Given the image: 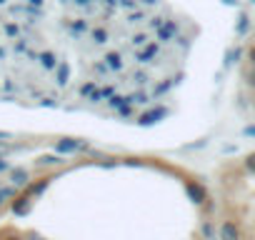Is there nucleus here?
Listing matches in <instances>:
<instances>
[{"mask_svg":"<svg viewBox=\"0 0 255 240\" xmlns=\"http://www.w3.org/2000/svg\"><path fill=\"white\" fill-rule=\"evenodd\" d=\"M0 173H10V163L5 158H0Z\"/></svg>","mask_w":255,"mask_h":240,"instance_id":"1","label":"nucleus"},{"mask_svg":"<svg viewBox=\"0 0 255 240\" xmlns=\"http://www.w3.org/2000/svg\"><path fill=\"white\" fill-rule=\"evenodd\" d=\"M5 240H25V238H23V235H8Z\"/></svg>","mask_w":255,"mask_h":240,"instance_id":"2","label":"nucleus"},{"mask_svg":"<svg viewBox=\"0 0 255 240\" xmlns=\"http://www.w3.org/2000/svg\"><path fill=\"white\" fill-rule=\"evenodd\" d=\"M8 138V133H3V130H0V140H5Z\"/></svg>","mask_w":255,"mask_h":240,"instance_id":"3","label":"nucleus"}]
</instances>
